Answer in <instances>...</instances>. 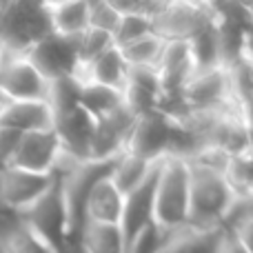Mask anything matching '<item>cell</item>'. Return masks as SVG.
I'll list each match as a JSON object with an SVG mask.
<instances>
[{
    "mask_svg": "<svg viewBox=\"0 0 253 253\" xmlns=\"http://www.w3.org/2000/svg\"><path fill=\"white\" fill-rule=\"evenodd\" d=\"M189 162V160H187ZM224 171L213 167L189 162V224L193 229L222 227L236 202Z\"/></svg>",
    "mask_w": 253,
    "mask_h": 253,
    "instance_id": "obj_1",
    "label": "cell"
},
{
    "mask_svg": "<svg viewBox=\"0 0 253 253\" xmlns=\"http://www.w3.org/2000/svg\"><path fill=\"white\" fill-rule=\"evenodd\" d=\"M189 224V162L180 156L162 160L153 200V227L169 236Z\"/></svg>",
    "mask_w": 253,
    "mask_h": 253,
    "instance_id": "obj_2",
    "label": "cell"
},
{
    "mask_svg": "<svg viewBox=\"0 0 253 253\" xmlns=\"http://www.w3.org/2000/svg\"><path fill=\"white\" fill-rule=\"evenodd\" d=\"M49 34L53 31L47 2H0V62L25 58Z\"/></svg>",
    "mask_w": 253,
    "mask_h": 253,
    "instance_id": "obj_3",
    "label": "cell"
},
{
    "mask_svg": "<svg viewBox=\"0 0 253 253\" xmlns=\"http://www.w3.org/2000/svg\"><path fill=\"white\" fill-rule=\"evenodd\" d=\"M16 218L27 229H31L53 253H67L69 249V220H67V207L58 175L51 187L34 205L22 209Z\"/></svg>",
    "mask_w": 253,
    "mask_h": 253,
    "instance_id": "obj_4",
    "label": "cell"
},
{
    "mask_svg": "<svg viewBox=\"0 0 253 253\" xmlns=\"http://www.w3.org/2000/svg\"><path fill=\"white\" fill-rule=\"evenodd\" d=\"M78 42L80 36H58L49 34L40 42L27 51V62L42 76L47 83L69 76L80 74V58H78Z\"/></svg>",
    "mask_w": 253,
    "mask_h": 253,
    "instance_id": "obj_5",
    "label": "cell"
},
{
    "mask_svg": "<svg viewBox=\"0 0 253 253\" xmlns=\"http://www.w3.org/2000/svg\"><path fill=\"white\" fill-rule=\"evenodd\" d=\"M182 102L189 111H224L238 109L231 93L229 71L218 67L211 71H196L182 89Z\"/></svg>",
    "mask_w": 253,
    "mask_h": 253,
    "instance_id": "obj_6",
    "label": "cell"
},
{
    "mask_svg": "<svg viewBox=\"0 0 253 253\" xmlns=\"http://www.w3.org/2000/svg\"><path fill=\"white\" fill-rule=\"evenodd\" d=\"M160 165L162 160H158L153 165L151 173L142 180V184H138L133 191L125 196L123 218L118 224L125 240V253H131L138 238L147 229L153 227V200H156V182L158 173H160Z\"/></svg>",
    "mask_w": 253,
    "mask_h": 253,
    "instance_id": "obj_7",
    "label": "cell"
},
{
    "mask_svg": "<svg viewBox=\"0 0 253 253\" xmlns=\"http://www.w3.org/2000/svg\"><path fill=\"white\" fill-rule=\"evenodd\" d=\"M213 22L215 20L211 4L167 2L165 11L153 20V31L162 40H184V42H189Z\"/></svg>",
    "mask_w": 253,
    "mask_h": 253,
    "instance_id": "obj_8",
    "label": "cell"
},
{
    "mask_svg": "<svg viewBox=\"0 0 253 253\" xmlns=\"http://www.w3.org/2000/svg\"><path fill=\"white\" fill-rule=\"evenodd\" d=\"M60 156H62V147H60V140H58L56 131L53 129L34 131V133L20 135L9 167L29 171V173L51 175L56 171Z\"/></svg>",
    "mask_w": 253,
    "mask_h": 253,
    "instance_id": "obj_9",
    "label": "cell"
},
{
    "mask_svg": "<svg viewBox=\"0 0 253 253\" xmlns=\"http://www.w3.org/2000/svg\"><path fill=\"white\" fill-rule=\"evenodd\" d=\"M47 87L49 83L27 62V58L0 62V93L9 102H47Z\"/></svg>",
    "mask_w": 253,
    "mask_h": 253,
    "instance_id": "obj_10",
    "label": "cell"
},
{
    "mask_svg": "<svg viewBox=\"0 0 253 253\" xmlns=\"http://www.w3.org/2000/svg\"><path fill=\"white\" fill-rule=\"evenodd\" d=\"M93 129H96V120L83 107L53 118V131L60 140L62 153L76 162L91 160Z\"/></svg>",
    "mask_w": 253,
    "mask_h": 253,
    "instance_id": "obj_11",
    "label": "cell"
},
{
    "mask_svg": "<svg viewBox=\"0 0 253 253\" xmlns=\"http://www.w3.org/2000/svg\"><path fill=\"white\" fill-rule=\"evenodd\" d=\"M53 180H56V173L40 175V173H29V171L7 167V169L2 171L4 211L11 215H18L22 209L34 205V202L51 187Z\"/></svg>",
    "mask_w": 253,
    "mask_h": 253,
    "instance_id": "obj_12",
    "label": "cell"
},
{
    "mask_svg": "<svg viewBox=\"0 0 253 253\" xmlns=\"http://www.w3.org/2000/svg\"><path fill=\"white\" fill-rule=\"evenodd\" d=\"M135 125V116L123 105L111 116L98 120L91 140V160H111L125 153L126 140Z\"/></svg>",
    "mask_w": 253,
    "mask_h": 253,
    "instance_id": "obj_13",
    "label": "cell"
},
{
    "mask_svg": "<svg viewBox=\"0 0 253 253\" xmlns=\"http://www.w3.org/2000/svg\"><path fill=\"white\" fill-rule=\"evenodd\" d=\"M123 98L125 107L135 118L158 111L162 100V83L158 69H129Z\"/></svg>",
    "mask_w": 253,
    "mask_h": 253,
    "instance_id": "obj_14",
    "label": "cell"
},
{
    "mask_svg": "<svg viewBox=\"0 0 253 253\" xmlns=\"http://www.w3.org/2000/svg\"><path fill=\"white\" fill-rule=\"evenodd\" d=\"M227 236V227L193 229L184 227L169 236H160L156 253H218Z\"/></svg>",
    "mask_w": 253,
    "mask_h": 253,
    "instance_id": "obj_15",
    "label": "cell"
},
{
    "mask_svg": "<svg viewBox=\"0 0 253 253\" xmlns=\"http://www.w3.org/2000/svg\"><path fill=\"white\" fill-rule=\"evenodd\" d=\"M0 126L16 133H34V131L53 129V114L51 107L44 100H29V102H9L0 114Z\"/></svg>",
    "mask_w": 253,
    "mask_h": 253,
    "instance_id": "obj_16",
    "label": "cell"
},
{
    "mask_svg": "<svg viewBox=\"0 0 253 253\" xmlns=\"http://www.w3.org/2000/svg\"><path fill=\"white\" fill-rule=\"evenodd\" d=\"M126 74H129V67H126V62L120 56V49L114 44L102 56H98L93 62L83 67L78 76L83 83H91V84H100V87L123 91L126 83Z\"/></svg>",
    "mask_w": 253,
    "mask_h": 253,
    "instance_id": "obj_17",
    "label": "cell"
},
{
    "mask_svg": "<svg viewBox=\"0 0 253 253\" xmlns=\"http://www.w3.org/2000/svg\"><path fill=\"white\" fill-rule=\"evenodd\" d=\"M123 207L125 196L116 189L111 178H105L96 189L91 191L87 200V209H84V218L87 222H100V224H120L123 218Z\"/></svg>",
    "mask_w": 253,
    "mask_h": 253,
    "instance_id": "obj_18",
    "label": "cell"
},
{
    "mask_svg": "<svg viewBox=\"0 0 253 253\" xmlns=\"http://www.w3.org/2000/svg\"><path fill=\"white\" fill-rule=\"evenodd\" d=\"M51 31L58 36H83L89 29V2H47Z\"/></svg>",
    "mask_w": 253,
    "mask_h": 253,
    "instance_id": "obj_19",
    "label": "cell"
},
{
    "mask_svg": "<svg viewBox=\"0 0 253 253\" xmlns=\"http://www.w3.org/2000/svg\"><path fill=\"white\" fill-rule=\"evenodd\" d=\"M0 231H2L0 233V247H2L4 253H53L16 215L2 220V229Z\"/></svg>",
    "mask_w": 253,
    "mask_h": 253,
    "instance_id": "obj_20",
    "label": "cell"
},
{
    "mask_svg": "<svg viewBox=\"0 0 253 253\" xmlns=\"http://www.w3.org/2000/svg\"><path fill=\"white\" fill-rule=\"evenodd\" d=\"M123 105H125L123 91H116V89L100 87V84H91V83L83 84L80 107H83L96 123L107 118V116H111L114 111H118Z\"/></svg>",
    "mask_w": 253,
    "mask_h": 253,
    "instance_id": "obj_21",
    "label": "cell"
},
{
    "mask_svg": "<svg viewBox=\"0 0 253 253\" xmlns=\"http://www.w3.org/2000/svg\"><path fill=\"white\" fill-rule=\"evenodd\" d=\"M118 49L129 69H156L165 49V40L158 34H149Z\"/></svg>",
    "mask_w": 253,
    "mask_h": 253,
    "instance_id": "obj_22",
    "label": "cell"
},
{
    "mask_svg": "<svg viewBox=\"0 0 253 253\" xmlns=\"http://www.w3.org/2000/svg\"><path fill=\"white\" fill-rule=\"evenodd\" d=\"M80 245L87 253H125V240L116 224L87 222L80 236Z\"/></svg>",
    "mask_w": 253,
    "mask_h": 253,
    "instance_id": "obj_23",
    "label": "cell"
},
{
    "mask_svg": "<svg viewBox=\"0 0 253 253\" xmlns=\"http://www.w3.org/2000/svg\"><path fill=\"white\" fill-rule=\"evenodd\" d=\"M83 80L80 76H69L49 83L47 87V105L51 107L53 118L62 114L78 109L80 107V93H83Z\"/></svg>",
    "mask_w": 253,
    "mask_h": 253,
    "instance_id": "obj_24",
    "label": "cell"
},
{
    "mask_svg": "<svg viewBox=\"0 0 253 253\" xmlns=\"http://www.w3.org/2000/svg\"><path fill=\"white\" fill-rule=\"evenodd\" d=\"M153 165H156V162H147V160H142V158L131 156V153H123L114 167L111 182L116 184V189H118L123 196H126V193H131L138 184H142V180L151 173Z\"/></svg>",
    "mask_w": 253,
    "mask_h": 253,
    "instance_id": "obj_25",
    "label": "cell"
},
{
    "mask_svg": "<svg viewBox=\"0 0 253 253\" xmlns=\"http://www.w3.org/2000/svg\"><path fill=\"white\" fill-rule=\"evenodd\" d=\"M224 178L229 180L236 196H251L253 193V158L249 153L229 158Z\"/></svg>",
    "mask_w": 253,
    "mask_h": 253,
    "instance_id": "obj_26",
    "label": "cell"
},
{
    "mask_svg": "<svg viewBox=\"0 0 253 253\" xmlns=\"http://www.w3.org/2000/svg\"><path fill=\"white\" fill-rule=\"evenodd\" d=\"M114 47V38L105 31L98 29H87L83 36H80L78 42V58H80V69L87 67L89 62H93L98 56L107 51V49Z\"/></svg>",
    "mask_w": 253,
    "mask_h": 253,
    "instance_id": "obj_27",
    "label": "cell"
},
{
    "mask_svg": "<svg viewBox=\"0 0 253 253\" xmlns=\"http://www.w3.org/2000/svg\"><path fill=\"white\" fill-rule=\"evenodd\" d=\"M149 34H156L151 20L140 18V16H120L118 29L114 34V44L116 47H125V44L133 42L138 38H144Z\"/></svg>",
    "mask_w": 253,
    "mask_h": 253,
    "instance_id": "obj_28",
    "label": "cell"
},
{
    "mask_svg": "<svg viewBox=\"0 0 253 253\" xmlns=\"http://www.w3.org/2000/svg\"><path fill=\"white\" fill-rule=\"evenodd\" d=\"M120 22V13L111 2H89V29L105 31L114 38Z\"/></svg>",
    "mask_w": 253,
    "mask_h": 253,
    "instance_id": "obj_29",
    "label": "cell"
},
{
    "mask_svg": "<svg viewBox=\"0 0 253 253\" xmlns=\"http://www.w3.org/2000/svg\"><path fill=\"white\" fill-rule=\"evenodd\" d=\"M18 140H20V133L0 126V171H4L11 165V158L18 147Z\"/></svg>",
    "mask_w": 253,
    "mask_h": 253,
    "instance_id": "obj_30",
    "label": "cell"
},
{
    "mask_svg": "<svg viewBox=\"0 0 253 253\" xmlns=\"http://www.w3.org/2000/svg\"><path fill=\"white\" fill-rule=\"evenodd\" d=\"M245 218H253V193L251 196H238L236 198L227 220H224V227L238 222V220H245Z\"/></svg>",
    "mask_w": 253,
    "mask_h": 253,
    "instance_id": "obj_31",
    "label": "cell"
},
{
    "mask_svg": "<svg viewBox=\"0 0 253 253\" xmlns=\"http://www.w3.org/2000/svg\"><path fill=\"white\" fill-rule=\"evenodd\" d=\"M229 231L236 236V240L240 242L249 253H253V218H245V220H238V222L229 224Z\"/></svg>",
    "mask_w": 253,
    "mask_h": 253,
    "instance_id": "obj_32",
    "label": "cell"
},
{
    "mask_svg": "<svg viewBox=\"0 0 253 253\" xmlns=\"http://www.w3.org/2000/svg\"><path fill=\"white\" fill-rule=\"evenodd\" d=\"M158 245H160V231L156 227H151L138 238V242L133 245L131 253H156Z\"/></svg>",
    "mask_w": 253,
    "mask_h": 253,
    "instance_id": "obj_33",
    "label": "cell"
},
{
    "mask_svg": "<svg viewBox=\"0 0 253 253\" xmlns=\"http://www.w3.org/2000/svg\"><path fill=\"white\" fill-rule=\"evenodd\" d=\"M242 65L253 67V27H247L242 34V53H240Z\"/></svg>",
    "mask_w": 253,
    "mask_h": 253,
    "instance_id": "obj_34",
    "label": "cell"
},
{
    "mask_svg": "<svg viewBox=\"0 0 253 253\" xmlns=\"http://www.w3.org/2000/svg\"><path fill=\"white\" fill-rule=\"evenodd\" d=\"M218 253H249V251H247L245 247L236 240V236H233V233L227 229V236H224V240H222V245H220Z\"/></svg>",
    "mask_w": 253,
    "mask_h": 253,
    "instance_id": "obj_35",
    "label": "cell"
},
{
    "mask_svg": "<svg viewBox=\"0 0 253 253\" xmlns=\"http://www.w3.org/2000/svg\"><path fill=\"white\" fill-rule=\"evenodd\" d=\"M67 253H87V251H84V249H83V245L78 242V245H69V249H67Z\"/></svg>",
    "mask_w": 253,
    "mask_h": 253,
    "instance_id": "obj_36",
    "label": "cell"
},
{
    "mask_svg": "<svg viewBox=\"0 0 253 253\" xmlns=\"http://www.w3.org/2000/svg\"><path fill=\"white\" fill-rule=\"evenodd\" d=\"M245 9H247V18H249V25L253 27V2L245 4Z\"/></svg>",
    "mask_w": 253,
    "mask_h": 253,
    "instance_id": "obj_37",
    "label": "cell"
},
{
    "mask_svg": "<svg viewBox=\"0 0 253 253\" xmlns=\"http://www.w3.org/2000/svg\"><path fill=\"white\" fill-rule=\"evenodd\" d=\"M7 105H9V100L2 96V93H0V114H2V111H4V107H7Z\"/></svg>",
    "mask_w": 253,
    "mask_h": 253,
    "instance_id": "obj_38",
    "label": "cell"
},
{
    "mask_svg": "<svg viewBox=\"0 0 253 253\" xmlns=\"http://www.w3.org/2000/svg\"><path fill=\"white\" fill-rule=\"evenodd\" d=\"M247 153H249V156L253 158V147H251V149H249V151H247Z\"/></svg>",
    "mask_w": 253,
    "mask_h": 253,
    "instance_id": "obj_39",
    "label": "cell"
},
{
    "mask_svg": "<svg viewBox=\"0 0 253 253\" xmlns=\"http://www.w3.org/2000/svg\"><path fill=\"white\" fill-rule=\"evenodd\" d=\"M0 58H2V47H0Z\"/></svg>",
    "mask_w": 253,
    "mask_h": 253,
    "instance_id": "obj_40",
    "label": "cell"
},
{
    "mask_svg": "<svg viewBox=\"0 0 253 253\" xmlns=\"http://www.w3.org/2000/svg\"><path fill=\"white\" fill-rule=\"evenodd\" d=\"M9 218H11V215H9ZM0 220H4V218H0Z\"/></svg>",
    "mask_w": 253,
    "mask_h": 253,
    "instance_id": "obj_41",
    "label": "cell"
}]
</instances>
